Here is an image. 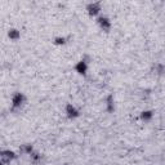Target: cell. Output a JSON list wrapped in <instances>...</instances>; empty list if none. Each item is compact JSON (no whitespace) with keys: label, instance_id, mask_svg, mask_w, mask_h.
<instances>
[{"label":"cell","instance_id":"obj_1","mask_svg":"<svg viewBox=\"0 0 165 165\" xmlns=\"http://www.w3.org/2000/svg\"><path fill=\"white\" fill-rule=\"evenodd\" d=\"M0 157H1V163L3 164H8L10 163V160H13L14 159V154L10 151H3L1 155H0Z\"/></svg>","mask_w":165,"mask_h":165},{"label":"cell","instance_id":"obj_2","mask_svg":"<svg viewBox=\"0 0 165 165\" xmlns=\"http://www.w3.org/2000/svg\"><path fill=\"white\" fill-rule=\"evenodd\" d=\"M23 101H25V97H23L21 93H17V94L13 95V101H12V103H13V109H17V107H19L21 104L23 103Z\"/></svg>","mask_w":165,"mask_h":165},{"label":"cell","instance_id":"obj_3","mask_svg":"<svg viewBox=\"0 0 165 165\" xmlns=\"http://www.w3.org/2000/svg\"><path fill=\"white\" fill-rule=\"evenodd\" d=\"M98 23H100V26L104 30V31H109L110 30V26H111L110 21L107 18H104V17H100V18H98Z\"/></svg>","mask_w":165,"mask_h":165},{"label":"cell","instance_id":"obj_4","mask_svg":"<svg viewBox=\"0 0 165 165\" xmlns=\"http://www.w3.org/2000/svg\"><path fill=\"white\" fill-rule=\"evenodd\" d=\"M88 10H89V13H91V14L95 16V14H97L98 12L101 10V5L98 4V3H94V4H89V5H88Z\"/></svg>","mask_w":165,"mask_h":165},{"label":"cell","instance_id":"obj_5","mask_svg":"<svg viewBox=\"0 0 165 165\" xmlns=\"http://www.w3.org/2000/svg\"><path fill=\"white\" fill-rule=\"evenodd\" d=\"M76 70H77V72H80V74H85V71H86V62L85 61H80L79 63H77V66H76Z\"/></svg>","mask_w":165,"mask_h":165},{"label":"cell","instance_id":"obj_6","mask_svg":"<svg viewBox=\"0 0 165 165\" xmlns=\"http://www.w3.org/2000/svg\"><path fill=\"white\" fill-rule=\"evenodd\" d=\"M67 113L70 118H76L77 115H79V112H77V110L75 109V107H72L71 104H68L67 106Z\"/></svg>","mask_w":165,"mask_h":165},{"label":"cell","instance_id":"obj_7","mask_svg":"<svg viewBox=\"0 0 165 165\" xmlns=\"http://www.w3.org/2000/svg\"><path fill=\"white\" fill-rule=\"evenodd\" d=\"M19 36V32L17 31V30H10L9 31V38L10 39H18Z\"/></svg>","mask_w":165,"mask_h":165},{"label":"cell","instance_id":"obj_8","mask_svg":"<svg viewBox=\"0 0 165 165\" xmlns=\"http://www.w3.org/2000/svg\"><path fill=\"white\" fill-rule=\"evenodd\" d=\"M152 116V113L151 112H143V115H142V119H145V120H147V119H150Z\"/></svg>","mask_w":165,"mask_h":165},{"label":"cell","instance_id":"obj_9","mask_svg":"<svg viewBox=\"0 0 165 165\" xmlns=\"http://www.w3.org/2000/svg\"><path fill=\"white\" fill-rule=\"evenodd\" d=\"M113 107H112V97H109V111H112Z\"/></svg>","mask_w":165,"mask_h":165},{"label":"cell","instance_id":"obj_10","mask_svg":"<svg viewBox=\"0 0 165 165\" xmlns=\"http://www.w3.org/2000/svg\"><path fill=\"white\" fill-rule=\"evenodd\" d=\"M56 43H57V44H63V43H65V39H63V38H62V39H61V38L56 39Z\"/></svg>","mask_w":165,"mask_h":165}]
</instances>
